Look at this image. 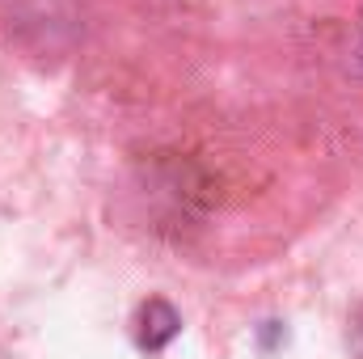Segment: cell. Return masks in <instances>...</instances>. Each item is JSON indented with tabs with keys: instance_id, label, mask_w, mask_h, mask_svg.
Instances as JSON below:
<instances>
[{
	"instance_id": "obj_1",
	"label": "cell",
	"mask_w": 363,
	"mask_h": 359,
	"mask_svg": "<svg viewBox=\"0 0 363 359\" xmlns=\"http://www.w3.org/2000/svg\"><path fill=\"white\" fill-rule=\"evenodd\" d=\"M178 313L165 304V300H148L144 309H140V347L144 351H161V347H169L174 343V334H178Z\"/></svg>"
}]
</instances>
